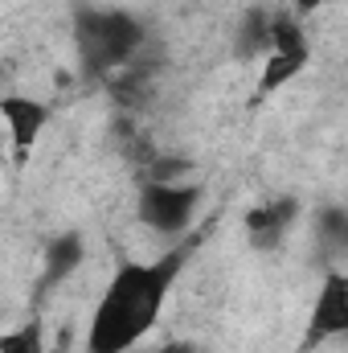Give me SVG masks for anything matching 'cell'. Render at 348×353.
<instances>
[{
    "label": "cell",
    "mask_w": 348,
    "mask_h": 353,
    "mask_svg": "<svg viewBox=\"0 0 348 353\" xmlns=\"http://www.w3.org/2000/svg\"><path fill=\"white\" fill-rule=\"evenodd\" d=\"M144 46V25L131 12L107 8V12H87L78 21V54L90 74H111L127 66Z\"/></svg>",
    "instance_id": "cell-2"
},
{
    "label": "cell",
    "mask_w": 348,
    "mask_h": 353,
    "mask_svg": "<svg viewBox=\"0 0 348 353\" xmlns=\"http://www.w3.org/2000/svg\"><path fill=\"white\" fill-rule=\"evenodd\" d=\"M291 218H295V201H291V197L270 201V205H259V210H250V214H246V234H250V243H254V247L266 251V247H274V243L287 234Z\"/></svg>",
    "instance_id": "cell-7"
},
{
    "label": "cell",
    "mask_w": 348,
    "mask_h": 353,
    "mask_svg": "<svg viewBox=\"0 0 348 353\" xmlns=\"http://www.w3.org/2000/svg\"><path fill=\"white\" fill-rule=\"evenodd\" d=\"M0 119H4V136L12 148L17 165H29L37 152V140L50 128V107L33 94H4L0 99Z\"/></svg>",
    "instance_id": "cell-5"
},
{
    "label": "cell",
    "mask_w": 348,
    "mask_h": 353,
    "mask_svg": "<svg viewBox=\"0 0 348 353\" xmlns=\"http://www.w3.org/2000/svg\"><path fill=\"white\" fill-rule=\"evenodd\" d=\"M266 41H270V12L250 8V12H246V21L238 25L234 46H238V54H242V58H254V54H266Z\"/></svg>",
    "instance_id": "cell-9"
},
{
    "label": "cell",
    "mask_w": 348,
    "mask_h": 353,
    "mask_svg": "<svg viewBox=\"0 0 348 353\" xmlns=\"http://www.w3.org/2000/svg\"><path fill=\"white\" fill-rule=\"evenodd\" d=\"M188 263V247H168L156 259H127L102 288L87 329V353H131L160 321L168 292Z\"/></svg>",
    "instance_id": "cell-1"
},
{
    "label": "cell",
    "mask_w": 348,
    "mask_h": 353,
    "mask_svg": "<svg viewBox=\"0 0 348 353\" xmlns=\"http://www.w3.org/2000/svg\"><path fill=\"white\" fill-rule=\"evenodd\" d=\"M87 259V239L78 234V230H62V234H54L50 239V247H45V283H62V279H70L78 267Z\"/></svg>",
    "instance_id": "cell-8"
},
{
    "label": "cell",
    "mask_w": 348,
    "mask_h": 353,
    "mask_svg": "<svg viewBox=\"0 0 348 353\" xmlns=\"http://www.w3.org/2000/svg\"><path fill=\"white\" fill-rule=\"evenodd\" d=\"M345 333H348V279H345V271H328L324 288L316 292L303 345H324V341L345 337Z\"/></svg>",
    "instance_id": "cell-6"
},
{
    "label": "cell",
    "mask_w": 348,
    "mask_h": 353,
    "mask_svg": "<svg viewBox=\"0 0 348 353\" xmlns=\"http://www.w3.org/2000/svg\"><path fill=\"white\" fill-rule=\"evenodd\" d=\"M320 226H324V234L332 239V247H340L348 239V222H345V214L332 205V210H324V218H320Z\"/></svg>",
    "instance_id": "cell-11"
},
{
    "label": "cell",
    "mask_w": 348,
    "mask_h": 353,
    "mask_svg": "<svg viewBox=\"0 0 348 353\" xmlns=\"http://www.w3.org/2000/svg\"><path fill=\"white\" fill-rule=\"evenodd\" d=\"M0 173H4V136H0Z\"/></svg>",
    "instance_id": "cell-13"
},
{
    "label": "cell",
    "mask_w": 348,
    "mask_h": 353,
    "mask_svg": "<svg viewBox=\"0 0 348 353\" xmlns=\"http://www.w3.org/2000/svg\"><path fill=\"white\" fill-rule=\"evenodd\" d=\"M291 4H295V12H299V17H312V12H320V4H324V0H291Z\"/></svg>",
    "instance_id": "cell-12"
},
{
    "label": "cell",
    "mask_w": 348,
    "mask_h": 353,
    "mask_svg": "<svg viewBox=\"0 0 348 353\" xmlns=\"http://www.w3.org/2000/svg\"><path fill=\"white\" fill-rule=\"evenodd\" d=\"M0 353H45V325H41V316H29L17 329L0 333Z\"/></svg>",
    "instance_id": "cell-10"
},
{
    "label": "cell",
    "mask_w": 348,
    "mask_h": 353,
    "mask_svg": "<svg viewBox=\"0 0 348 353\" xmlns=\"http://www.w3.org/2000/svg\"><path fill=\"white\" fill-rule=\"evenodd\" d=\"M307 62H312V50H307V33L299 29V21L287 17V12H270V41H266L259 94L283 90Z\"/></svg>",
    "instance_id": "cell-4"
},
{
    "label": "cell",
    "mask_w": 348,
    "mask_h": 353,
    "mask_svg": "<svg viewBox=\"0 0 348 353\" xmlns=\"http://www.w3.org/2000/svg\"><path fill=\"white\" fill-rule=\"evenodd\" d=\"M197 210H201L197 181H144L140 189V222L160 239L188 234L197 222Z\"/></svg>",
    "instance_id": "cell-3"
}]
</instances>
